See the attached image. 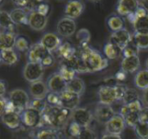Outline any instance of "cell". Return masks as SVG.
Here are the masks:
<instances>
[{
  "label": "cell",
  "instance_id": "1",
  "mask_svg": "<svg viewBox=\"0 0 148 139\" xmlns=\"http://www.w3.org/2000/svg\"><path fill=\"white\" fill-rule=\"evenodd\" d=\"M71 111L61 106H51L48 104L42 112L40 126H47L56 130L66 127L68 120L71 119Z\"/></svg>",
  "mask_w": 148,
  "mask_h": 139
},
{
  "label": "cell",
  "instance_id": "2",
  "mask_svg": "<svg viewBox=\"0 0 148 139\" xmlns=\"http://www.w3.org/2000/svg\"><path fill=\"white\" fill-rule=\"evenodd\" d=\"M79 55L86 64L89 73L101 71L109 66V59L89 44H80Z\"/></svg>",
  "mask_w": 148,
  "mask_h": 139
},
{
  "label": "cell",
  "instance_id": "3",
  "mask_svg": "<svg viewBox=\"0 0 148 139\" xmlns=\"http://www.w3.org/2000/svg\"><path fill=\"white\" fill-rule=\"evenodd\" d=\"M9 100L15 108L16 112L21 114L29 108L30 99L28 93L21 89H14L9 93Z\"/></svg>",
  "mask_w": 148,
  "mask_h": 139
},
{
  "label": "cell",
  "instance_id": "4",
  "mask_svg": "<svg viewBox=\"0 0 148 139\" xmlns=\"http://www.w3.org/2000/svg\"><path fill=\"white\" fill-rule=\"evenodd\" d=\"M45 74V67L42 64L28 61L23 67L22 75L28 82H35L42 80Z\"/></svg>",
  "mask_w": 148,
  "mask_h": 139
},
{
  "label": "cell",
  "instance_id": "5",
  "mask_svg": "<svg viewBox=\"0 0 148 139\" xmlns=\"http://www.w3.org/2000/svg\"><path fill=\"white\" fill-rule=\"evenodd\" d=\"M94 114L86 108H77L71 112V120L82 127H90L94 119Z\"/></svg>",
  "mask_w": 148,
  "mask_h": 139
},
{
  "label": "cell",
  "instance_id": "6",
  "mask_svg": "<svg viewBox=\"0 0 148 139\" xmlns=\"http://www.w3.org/2000/svg\"><path fill=\"white\" fill-rule=\"evenodd\" d=\"M50 54H51V52H49L39 41L32 44L28 50V61L41 63L43 60Z\"/></svg>",
  "mask_w": 148,
  "mask_h": 139
},
{
  "label": "cell",
  "instance_id": "7",
  "mask_svg": "<svg viewBox=\"0 0 148 139\" xmlns=\"http://www.w3.org/2000/svg\"><path fill=\"white\" fill-rule=\"evenodd\" d=\"M21 121L25 126L30 128L40 127L41 123L42 114L32 108H28L21 114Z\"/></svg>",
  "mask_w": 148,
  "mask_h": 139
},
{
  "label": "cell",
  "instance_id": "8",
  "mask_svg": "<svg viewBox=\"0 0 148 139\" xmlns=\"http://www.w3.org/2000/svg\"><path fill=\"white\" fill-rule=\"evenodd\" d=\"M76 31V23L75 20L67 17H63L56 25V33L63 37H71Z\"/></svg>",
  "mask_w": 148,
  "mask_h": 139
},
{
  "label": "cell",
  "instance_id": "9",
  "mask_svg": "<svg viewBox=\"0 0 148 139\" xmlns=\"http://www.w3.org/2000/svg\"><path fill=\"white\" fill-rule=\"evenodd\" d=\"M98 97V103L106 104V105H112V104L117 101V97L114 86L109 85H102L99 88L97 92Z\"/></svg>",
  "mask_w": 148,
  "mask_h": 139
},
{
  "label": "cell",
  "instance_id": "10",
  "mask_svg": "<svg viewBox=\"0 0 148 139\" xmlns=\"http://www.w3.org/2000/svg\"><path fill=\"white\" fill-rule=\"evenodd\" d=\"M106 133L121 135L126 127V123L123 116L120 114H115V115L110 119L105 125Z\"/></svg>",
  "mask_w": 148,
  "mask_h": 139
},
{
  "label": "cell",
  "instance_id": "11",
  "mask_svg": "<svg viewBox=\"0 0 148 139\" xmlns=\"http://www.w3.org/2000/svg\"><path fill=\"white\" fill-rule=\"evenodd\" d=\"M116 112L111 105H106L98 103L94 109V117L99 123L105 124L115 115Z\"/></svg>",
  "mask_w": 148,
  "mask_h": 139
},
{
  "label": "cell",
  "instance_id": "12",
  "mask_svg": "<svg viewBox=\"0 0 148 139\" xmlns=\"http://www.w3.org/2000/svg\"><path fill=\"white\" fill-rule=\"evenodd\" d=\"M67 82L59 72L52 74L47 81V85L50 92L60 94L66 89Z\"/></svg>",
  "mask_w": 148,
  "mask_h": 139
},
{
  "label": "cell",
  "instance_id": "13",
  "mask_svg": "<svg viewBox=\"0 0 148 139\" xmlns=\"http://www.w3.org/2000/svg\"><path fill=\"white\" fill-rule=\"evenodd\" d=\"M48 24V16L44 15L36 10L29 14L28 25L35 31H42Z\"/></svg>",
  "mask_w": 148,
  "mask_h": 139
},
{
  "label": "cell",
  "instance_id": "14",
  "mask_svg": "<svg viewBox=\"0 0 148 139\" xmlns=\"http://www.w3.org/2000/svg\"><path fill=\"white\" fill-rule=\"evenodd\" d=\"M60 99L61 107L72 112L75 109L79 108L81 96L66 89L62 93H60Z\"/></svg>",
  "mask_w": 148,
  "mask_h": 139
},
{
  "label": "cell",
  "instance_id": "15",
  "mask_svg": "<svg viewBox=\"0 0 148 139\" xmlns=\"http://www.w3.org/2000/svg\"><path fill=\"white\" fill-rule=\"evenodd\" d=\"M40 42L51 53L56 52L62 44V40L60 38V36L54 33H47L44 34Z\"/></svg>",
  "mask_w": 148,
  "mask_h": 139
},
{
  "label": "cell",
  "instance_id": "16",
  "mask_svg": "<svg viewBox=\"0 0 148 139\" xmlns=\"http://www.w3.org/2000/svg\"><path fill=\"white\" fill-rule=\"evenodd\" d=\"M84 10V3L81 1H69L66 3L64 8V14L65 17L75 20L80 17Z\"/></svg>",
  "mask_w": 148,
  "mask_h": 139
},
{
  "label": "cell",
  "instance_id": "17",
  "mask_svg": "<svg viewBox=\"0 0 148 139\" xmlns=\"http://www.w3.org/2000/svg\"><path fill=\"white\" fill-rule=\"evenodd\" d=\"M29 95L34 99H46L47 95L50 92L48 85L42 80L32 82L29 87Z\"/></svg>",
  "mask_w": 148,
  "mask_h": 139
},
{
  "label": "cell",
  "instance_id": "18",
  "mask_svg": "<svg viewBox=\"0 0 148 139\" xmlns=\"http://www.w3.org/2000/svg\"><path fill=\"white\" fill-rule=\"evenodd\" d=\"M139 7V1L120 0L116 4V12L121 16L127 17L136 12Z\"/></svg>",
  "mask_w": 148,
  "mask_h": 139
},
{
  "label": "cell",
  "instance_id": "19",
  "mask_svg": "<svg viewBox=\"0 0 148 139\" xmlns=\"http://www.w3.org/2000/svg\"><path fill=\"white\" fill-rule=\"evenodd\" d=\"M132 36H131L130 33L124 28L121 30L112 33L110 35L109 41L115 44L116 45L120 47L123 50L129 44V42L132 40Z\"/></svg>",
  "mask_w": 148,
  "mask_h": 139
},
{
  "label": "cell",
  "instance_id": "20",
  "mask_svg": "<svg viewBox=\"0 0 148 139\" xmlns=\"http://www.w3.org/2000/svg\"><path fill=\"white\" fill-rule=\"evenodd\" d=\"M1 119L3 123L11 130L18 129L22 123L21 114L16 112H4L1 115Z\"/></svg>",
  "mask_w": 148,
  "mask_h": 139
},
{
  "label": "cell",
  "instance_id": "21",
  "mask_svg": "<svg viewBox=\"0 0 148 139\" xmlns=\"http://www.w3.org/2000/svg\"><path fill=\"white\" fill-rule=\"evenodd\" d=\"M60 63L64 64L67 67H71L75 71L77 74H85V73H89L87 67L83 62L82 59L80 58L79 55H75L72 57L69 58L65 60H61Z\"/></svg>",
  "mask_w": 148,
  "mask_h": 139
},
{
  "label": "cell",
  "instance_id": "22",
  "mask_svg": "<svg viewBox=\"0 0 148 139\" xmlns=\"http://www.w3.org/2000/svg\"><path fill=\"white\" fill-rule=\"evenodd\" d=\"M140 67V59L139 55L124 57L121 64V70L127 74L137 72Z\"/></svg>",
  "mask_w": 148,
  "mask_h": 139
},
{
  "label": "cell",
  "instance_id": "23",
  "mask_svg": "<svg viewBox=\"0 0 148 139\" xmlns=\"http://www.w3.org/2000/svg\"><path fill=\"white\" fill-rule=\"evenodd\" d=\"M17 37L18 36L15 33L2 31L0 33V49L6 50L14 48Z\"/></svg>",
  "mask_w": 148,
  "mask_h": 139
},
{
  "label": "cell",
  "instance_id": "24",
  "mask_svg": "<svg viewBox=\"0 0 148 139\" xmlns=\"http://www.w3.org/2000/svg\"><path fill=\"white\" fill-rule=\"evenodd\" d=\"M0 59H1V63L3 64H6L8 66L15 65L19 59L17 50L15 48L1 50Z\"/></svg>",
  "mask_w": 148,
  "mask_h": 139
},
{
  "label": "cell",
  "instance_id": "25",
  "mask_svg": "<svg viewBox=\"0 0 148 139\" xmlns=\"http://www.w3.org/2000/svg\"><path fill=\"white\" fill-rule=\"evenodd\" d=\"M56 52H57L58 56L60 58L61 60L67 59L77 54V51H76L75 46L73 45L71 43L67 42V41L62 43V44L56 51Z\"/></svg>",
  "mask_w": 148,
  "mask_h": 139
},
{
  "label": "cell",
  "instance_id": "26",
  "mask_svg": "<svg viewBox=\"0 0 148 139\" xmlns=\"http://www.w3.org/2000/svg\"><path fill=\"white\" fill-rule=\"evenodd\" d=\"M0 25L2 31H8L15 33V27L17 25L13 21L10 15V12L6 10H1L0 12Z\"/></svg>",
  "mask_w": 148,
  "mask_h": 139
},
{
  "label": "cell",
  "instance_id": "27",
  "mask_svg": "<svg viewBox=\"0 0 148 139\" xmlns=\"http://www.w3.org/2000/svg\"><path fill=\"white\" fill-rule=\"evenodd\" d=\"M10 15L12 18L13 21L16 25H28L29 14L24 9L19 8V7H16V8L11 10L10 11Z\"/></svg>",
  "mask_w": 148,
  "mask_h": 139
},
{
  "label": "cell",
  "instance_id": "28",
  "mask_svg": "<svg viewBox=\"0 0 148 139\" xmlns=\"http://www.w3.org/2000/svg\"><path fill=\"white\" fill-rule=\"evenodd\" d=\"M103 52H104V55L106 59H108L109 60H113L122 54L123 50L120 47L116 45L115 44H113L111 41H109L104 46Z\"/></svg>",
  "mask_w": 148,
  "mask_h": 139
},
{
  "label": "cell",
  "instance_id": "29",
  "mask_svg": "<svg viewBox=\"0 0 148 139\" xmlns=\"http://www.w3.org/2000/svg\"><path fill=\"white\" fill-rule=\"evenodd\" d=\"M66 90L71 91L74 93L82 96L86 90V85H85L84 81L79 77H76L73 80L67 82Z\"/></svg>",
  "mask_w": 148,
  "mask_h": 139
},
{
  "label": "cell",
  "instance_id": "30",
  "mask_svg": "<svg viewBox=\"0 0 148 139\" xmlns=\"http://www.w3.org/2000/svg\"><path fill=\"white\" fill-rule=\"evenodd\" d=\"M135 85L136 87L141 90L148 89V70H139L135 76Z\"/></svg>",
  "mask_w": 148,
  "mask_h": 139
},
{
  "label": "cell",
  "instance_id": "31",
  "mask_svg": "<svg viewBox=\"0 0 148 139\" xmlns=\"http://www.w3.org/2000/svg\"><path fill=\"white\" fill-rule=\"evenodd\" d=\"M143 108V107L142 102L140 101V100H137L130 104H123V106L120 109L119 114L124 118L126 115H128L131 112L139 113Z\"/></svg>",
  "mask_w": 148,
  "mask_h": 139
},
{
  "label": "cell",
  "instance_id": "32",
  "mask_svg": "<svg viewBox=\"0 0 148 139\" xmlns=\"http://www.w3.org/2000/svg\"><path fill=\"white\" fill-rule=\"evenodd\" d=\"M132 25L135 33L139 34H148V14L145 16L136 19Z\"/></svg>",
  "mask_w": 148,
  "mask_h": 139
},
{
  "label": "cell",
  "instance_id": "33",
  "mask_svg": "<svg viewBox=\"0 0 148 139\" xmlns=\"http://www.w3.org/2000/svg\"><path fill=\"white\" fill-rule=\"evenodd\" d=\"M107 25L109 29L113 33L124 29V21L120 16L112 15L108 18Z\"/></svg>",
  "mask_w": 148,
  "mask_h": 139
},
{
  "label": "cell",
  "instance_id": "34",
  "mask_svg": "<svg viewBox=\"0 0 148 139\" xmlns=\"http://www.w3.org/2000/svg\"><path fill=\"white\" fill-rule=\"evenodd\" d=\"M35 139H60V138L56 129L46 127L37 132Z\"/></svg>",
  "mask_w": 148,
  "mask_h": 139
},
{
  "label": "cell",
  "instance_id": "35",
  "mask_svg": "<svg viewBox=\"0 0 148 139\" xmlns=\"http://www.w3.org/2000/svg\"><path fill=\"white\" fill-rule=\"evenodd\" d=\"M58 72L60 74L61 76L64 78V80L66 82L71 81V80H73L75 78L77 77L76 76L77 75V73L74 70L62 63H60V70H59Z\"/></svg>",
  "mask_w": 148,
  "mask_h": 139
},
{
  "label": "cell",
  "instance_id": "36",
  "mask_svg": "<svg viewBox=\"0 0 148 139\" xmlns=\"http://www.w3.org/2000/svg\"><path fill=\"white\" fill-rule=\"evenodd\" d=\"M132 41L141 49H148V34H139L135 33L132 36Z\"/></svg>",
  "mask_w": 148,
  "mask_h": 139
},
{
  "label": "cell",
  "instance_id": "37",
  "mask_svg": "<svg viewBox=\"0 0 148 139\" xmlns=\"http://www.w3.org/2000/svg\"><path fill=\"white\" fill-rule=\"evenodd\" d=\"M137 100H139V96L138 92L135 89L127 88L124 97H123V100H122L123 104H130Z\"/></svg>",
  "mask_w": 148,
  "mask_h": 139
},
{
  "label": "cell",
  "instance_id": "38",
  "mask_svg": "<svg viewBox=\"0 0 148 139\" xmlns=\"http://www.w3.org/2000/svg\"><path fill=\"white\" fill-rule=\"evenodd\" d=\"M47 106H48V103H47L46 99H34L33 98L30 100L29 108L35 109L42 114V112L45 110Z\"/></svg>",
  "mask_w": 148,
  "mask_h": 139
},
{
  "label": "cell",
  "instance_id": "39",
  "mask_svg": "<svg viewBox=\"0 0 148 139\" xmlns=\"http://www.w3.org/2000/svg\"><path fill=\"white\" fill-rule=\"evenodd\" d=\"M136 135L139 139H144L148 138V124L139 121L135 127Z\"/></svg>",
  "mask_w": 148,
  "mask_h": 139
},
{
  "label": "cell",
  "instance_id": "40",
  "mask_svg": "<svg viewBox=\"0 0 148 139\" xmlns=\"http://www.w3.org/2000/svg\"><path fill=\"white\" fill-rule=\"evenodd\" d=\"M29 42L25 36H18L17 40L15 42V47L14 48L18 51V52H25L28 51L29 48Z\"/></svg>",
  "mask_w": 148,
  "mask_h": 139
},
{
  "label": "cell",
  "instance_id": "41",
  "mask_svg": "<svg viewBox=\"0 0 148 139\" xmlns=\"http://www.w3.org/2000/svg\"><path fill=\"white\" fill-rule=\"evenodd\" d=\"M77 139H97L96 132L90 127H82Z\"/></svg>",
  "mask_w": 148,
  "mask_h": 139
},
{
  "label": "cell",
  "instance_id": "42",
  "mask_svg": "<svg viewBox=\"0 0 148 139\" xmlns=\"http://www.w3.org/2000/svg\"><path fill=\"white\" fill-rule=\"evenodd\" d=\"M139 48L136 45V44L133 42L132 40L130 42H129V44L123 49L122 54L124 55V57H127V56L139 55Z\"/></svg>",
  "mask_w": 148,
  "mask_h": 139
},
{
  "label": "cell",
  "instance_id": "43",
  "mask_svg": "<svg viewBox=\"0 0 148 139\" xmlns=\"http://www.w3.org/2000/svg\"><path fill=\"white\" fill-rule=\"evenodd\" d=\"M124 121L126 126L135 128L136 124L139 122V113L138 112H131L124 117Z\"/></svg>",
  "mask_w": 148,
  "mask_h": 139
},
{
  "label": "cell",
  "instance_id": "44",
  "mask_svg": "<svg viewBox=\"0 0 148 139\" xmlns=\"http://www.w3.org/2000/svg\"><path fill=\"white\" fill-rule=\"evenodd\" d=\"M46 100L48 104L51 106H61V99L60 94L49 92V94L47 95Z\"/></svg>",
  "mask_w": 148,
  "mask_h": 139
},
{
  "label": "cell",
  "instance_id": "45",
  "mask_svg": "<svg viewBox=\"0 0 148 139\" xmlns=\"http://www.w3.org/2000/svg\"><path fill=\"white\" fill-rule=\"evenodd\" d=\"M81 129H82V127H80L79 124L76 123L75 122L71 120V121L70 122V123L68 124L67 127H66V132H67V134H69L70 136L77 138Z\"/></svg>",
  "mask_w": 148,
  "mask_h": 139
},
{
  "label": "cell",
  "instance_id": "46",
  "mask_svg": "<svg viewBox=\"0 0 148 139\" xmlns=\"http://www.w3.org/2000/svg\"><path fill=\"white\" fill-rule=\"evenodd\" d=\"M116 89V97H117V100L119 101H122L123 97H124L125 92L127 90L128 87L126 86L124 84H121V83H117L116 85L114 86Z\"/></svg>",
  "mask_w": 148,
  "mask_h": 139
},
{
  "label": "cell",
  "instance_id": "47",
  "mask_svg": "<svg viewBox=\"0 0 148 139\" xmlns=\"http://www.w3.org/2000/svg\"><path fill=\"white\" fill-rule=\"evenodd\" d=\"M36 10L40 13V14H44V15L48 16L49 10H50V6H49V5L47 3H45V2H38Z\"/></svg>",
  "mask_w": 148,
  "mask_h": 139
},
{
  "label": "cell",
  "instance_id": "48",
  "mask_svg": "<svg viewBox=\"0 0 148 139\" xmlns=\"http://www.w3.org/2000/svg\"><path fill=\"white\" fill-rule=\"evenodd\" d=\"M139 121L148 124V107H143L139 112Z\"/></svg>",
  "mask_w": 148,
  "mask_h": 139
},
{
  "label": "cell",
  "instance_id": "49",
  "mask_svg": "<svg viewBox=\"0 0 148 139\" xmlns=\"http://www.w3.org/2000/svg\"><path fill=\"white\" fill-rule=\"evenodd\" d=\"M41 64H42V66L45 67H45H51V66L54 64V57H53L52 54H50L49 56H47V57L43 60Z\"/></svg>",
  "mask_w": 148,
  "mask_h": 139
},
{
  "label": "cell",
  "instance_id": "50",
  "mask_svg": "<svg viewBox=\"0 0 148 139\" xmlns=\"http://www.w3.org/2000/svg\"><path fill=\"white\" fill-rule=\"evenodd\" d=\"M126 75H127V73H125L122 70H120L115 75V78L116 79L117 82H122L124 81V79L126 78Z\"/></svg>",
  "mask_w": 148,
  "mask_h": 139
},
{
  "label": "cell",
  "instance_id": "51",
  "mask_svg": "<svg viewBox=\"0 0 148 139\" xmlns=\"http://www.w3.org/2000/svg\"><path fill=\"white\" fill-rule=\"evenodd\" d=\"M8 98H6L5 97H1V100H0V113H1V115H3L4 113V111H5V108H6V105L7 104V101H8Z\"/></svg>",
  "mask_w": 148,
  "mask_h": 139
},
{
  "label": "cell",
  "instance_id": "52",
  "mask_svg": "<svg viewBox=\"0 0 148 139\" xmlns=\"http://www.w3.org/2000/svg\"><path fill=\"white\" fill-rule=\"evenodd\" d=\"M142 100V103L144 105V107H148V89L143 91Z\"/></svg>",
  "mask_w": 148,
  "mask_h": 139
},
{
  "label": "cell",
  "instance_id": "53",
  "mask_svg": "<svg viewBox=\"0 0 148 139\" xmlns=\"http://www.w3.org/2000/svg\"><path fill=\"white\" fill-rule=\"evenodd\" d=\"M101 139H122V138H121V135H116V134L106 133L103 134Z\"/></svg>",
  "mask_w": 148,
  "mask_h": 139
},
{
  "label": "cell",
  "instance_id": "54",
  "mask_svg": "<svg viewBox=\"0 0 148 139\" xmlns=\"http://www.w3.org/2000/svg\"><path fill=\"white\" fill-rule=\"evenodd\" d=\"M6 91V83H5V82L3 80H1V82H0V95H1V97H5Z\"/></svg>",
  "mask_w": 148,
  "mask_h": 139
},
{
  "label": "cell",
  "instance_id": "55",
  "mask_svg": "<svg viewBox=\"0 0 148 139\" xmlns=\"http://www.w3.org/2000/svg\"><path fill=\"white\" fill-rule=\"evenodd\" d=\"M139 5L142 6L143 9L145 10L148 13V0H142V1H139Z\"/></svg>",
  "mask_w": 148,
  "mask_h": 139
},
{
  "label": "cell",
  "instance_id": "56",
  "mask_svg": "<svg viewBox=\"0 0 148 139\" xmlns=\"http://www.w3.org/2000/svg\"><path fill=\"white\" fill-rule=\"evenodd\" d=\"M146 67H147V70H148V59L146 60Z\"/></svg>",
  "mask_w": 148,
  "mask_h": 139
},
{
  "label": "cell",
  "instance_id": "57",
  "mask_svg": "<svg viewBox=\"0 0 148 139\" xmlns=\"http://www.w3.org/2000/svg\"><path fill=\"white\" fill-rule=\"evenodd\" d=\"M144 139H148V138H144Z\"/></svg>",
  "mask_w": 148,
  "mask_h": 139
}]
</instances>
